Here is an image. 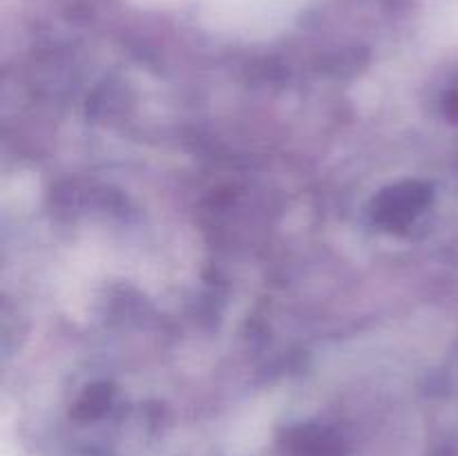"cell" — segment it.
<instances>
[{
    "instance_id": "1",
    "label": "cell",
    "mask_w": 458,
    "mask_h": 456,
    "mask_svg": "<svg viewBox=\"0 0 458 456\" xmlns=\"http://www.w3.org/2000/svg\"><path fill=\"white\" fill-rule=\"evenodd\" d=\"M276 456H347L343 438L327 427H295L277 443Z\"/></svg>"
}]
</instances>
